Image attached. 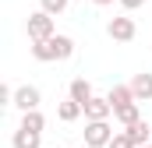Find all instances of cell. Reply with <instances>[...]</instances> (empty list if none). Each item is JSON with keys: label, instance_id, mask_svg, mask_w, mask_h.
I'll return each instance as SVG.
<instances>
[{"label": "cell", "instance_id": "cell-16", "mask_svg": "<svg viewBox=\"0 0 152 148\" xmlns=\"http://www.w3.org/2000/svg\"><path fill=\"white\" fill-rule=\"evenodd\" d=\"M106 148H138V145L131 141V134H127V131H117L113 138H110V145H106Z\"/></svg>", "mask_w": 152, "mask_h": 148}, {"label": "cell", "instance_id": "cell-10", "mask_svg": "<svg viewBox=\"0 0 152 148\" xmlns=\"http://www.w3.org/2000/svg\"><path fill=\"white\" fill-rule=\"evenodd\" d=\"M124 131L131 134V141H134L138 148H142V145H149V141H152V127L145 123V116H142V120H134V123H127Z\"/></svg>", "mask_w": 152, "mask_h": 148}, {"label": "cell", "instance_id": "cell-2", "mask_svg": "<svg viewBox=\"0 0 152 148\" xmlns=\"http://www.w3.org/2000/svg\"><path fill=\"white\" fill-rule=\"evenodd\" d=\"M25 32H28V42H42V39L57 36V25H53V14H46V11L39 7L36 14H28V21H25Z\"/></svg>", "mask_w": 152, "mask_h": 148}, {"label": "cell", "instance_id": "cell-13", "mask_svg": "<svg viewBox=\"0 0 152 148\" xmlns=\"http://www.w3.org/2000/svg\"><path fill=\"white\" fill-rule=\"evenodd\" d=\"M18 127H28V131H39V134H42V131H46V116L39 110H28V113H21V123H18Z\"/></svg>", "mask_w": 152, "mask_h": 148}, {"label": "cell", "instance_id": "cell-3", "mask_svg": "<svg viewBox=\"0 0 152 148\" xmlns=\"http://www.w3.org/2000/svg\"><path fill=\"white\" fill-rule=\"evenodd\" d=\"M113 138L110 120H85V145L88 148H106Z\"/></svg>", "mask_w": 152, "mask_h": 148}, {"label": "cell", "instance_id": "cell-18", "mask_svg": "<svg viewBox=\"0 0 152 148\" xmlns=\"http://www.w3.org/2000/svg\"><path fill=\"white\" fill-rule=\"evenodd\" d=\"M92 4H96V7H106V4H113V0H92Z\"/></svg>", "mask_w": 152, "mask_h": 148}, {"label": "cell", "instance_id": "cell-12", "mask_svg": "<svg viewBox=\"0 0 152 148\" xmlns=\"http://www.w3.org/2000/svg\"><path fill=\"white\" fill-rule=\"evenodd\" d=\"M67 95H71V99H78V102L85 106V102H88L96 92H92V85H88L85 78H75V81H71V88H67Z\"/></svg>", "mask_w": 152, "mask_h": 148}, {"label": "cell", "instance_id": "cell-17", "mask_svg": "<svg viewBox=\"0 0 152 148\" xmlns=\"http://www.w3.org/2000/svg\"><path fill=\"white\" fill-rule=\"evenodd\" d=\"M124 11H138V7H145V0H117Z\"/></svg>", "mask_w": 152, "mask_h": 148}, {"label": "cell", "instance_id": "cell-15", "mask_svg": "<svg viewBox=\"0 0 152 148\" xmlns=\"http://www.w3.org/2000/svg\"><path fill=\"white\" fill-rule=\"evenodd\" d=\"M67 4H71V0H39V7H42L46 14H53V18H57V14H64V11H67Z\"/></svg>", "mask_w": 152, "mask_h": 148}, {"label": "cell", "instance_id": "cell-7", "mask_svg": "<svg viewBox=\"0 0 152 148\" xmlns=\"http://www.w3.org/2000/svg\"><path fill=\"white\" fill-rule=\"evenodd\" d=\"M127 85H131V92H134V99H138V102H149V99H152V74H149V71L134 74Z\"/></svg>", "mask_w": 152, "mask_h": 148}, {"label": "cell", "instance_id": "cell-1", "mask_svg": "<svg viewBox=\"0 0 152 148\" xmlns=\"http://www.w3.org/2000/svg\"><path fill=\"white\" fill-rule=\"evenodd\" d=\"M32 57L39 64H50V60H71L75 57V39L71 36H50L42 42H32Z\"/></svg>", "mask_w": 152, "mask_h": 148}, {"label": "cell", "instance_id": "cell-4", "mask_svg": "<svg viewBox=\"0 0 152 148\" xmlns=\"http://www.w3.org/2000/svg\"><path fill=\"white\" fill-rule=\"evenodd\" d=\"M106 36L113 39V42H131V39L138 36V25H134V18H127V14H117L106 21Z\"/></svg>", "mask_w": 152, "mask_h": 148}, {"label": "cell", "instance_id": "cell-11", "mask_svg": "<svg viewBox=\"0 0 152 148\" xmlns=\"http://www.w3.org/2000/svg\"><path fill=\"white\" fill-rule=\"evenodd\" d=\"M106 99L113 102V110H120V106H127V102H138V99H134V92H131V85H113Z\"/></svg>", "mask_w": 152, "mask_h": 148}, {"label": "cell", "instance_id": "cell-5", "mask_svg": "<svg viewBox=\"0 0 152 148\" xmlns=\"http://www.w3.org/2000/svg\"><path fill=\"white\" fill-rule=\"evenodd\" d=\"M39 102H42V95H39L36 85H18V88H14V99H11L14 110L28 113V110H39Z\"/></svg>", "mask_w": 152, "mask_h": 148}, {"label": "cell", "instance_id": "cell-14", "mask_svg": "<svg viewBox=\"0 0 152 148\" xmlns=\"http://www.w3.org/2000/svg\"><path fill=\"white\" fill-rule=\"evenodd\" d=\"M113 116L127 127V123H134V120H142V110H138V102H127V106H120V110H113Z\"/></svg>", "mask_w": 152, "mask_h": 148}, {"label": "cell", "instance_id": "cell-6", "mask_svg": "<svg viewBox=\"0 0 152 148\" xmlns=\"http://www.w3.org/2000/svg\"><path fill=\"white\" fill-rule=\"evenodd\" d=\"M85 120H110V113H113V102L106 99V95H92L85 106Z\"/></svg>", "mask_w": 152, "mask_h": 148}, {"label": "cell", "instance_id": "cell-19", "mask_svg": "<svg viewBox=\"0 0 152 148\" xmlns=\"http://www.w3.org/2000/svg\"><path fill=\"white\" fill-rule=\"evenodd\" d=\"M142 148H152V141H149V145H142Z\"/></svg>", "mask_w": 152, "mask_h": 148}, {"label": "cell", "instance_id": "cell-9", "mask_svg": "<svg viewBox=\"0 0 152 148\" xmlns=\"http://www.w3.org/2000/svg\"><path fill=\"white\" fill-rule=\"evenodd\" d=\"M78 116H85V110H81V102H78V99H71V95H67V99L57 106V120H64V123H75Z\"/></svg>", "mask_w": 152, "mask_h": 148}, {"label": "cell", "instance_id": "cell-8", "mask_svg": "<svg viewBox=\"0 0 152 148\" xmlns=\"http://www.w3.org/2000/svg\"><path fill=\"white\" fill-rule=\"evenodd\" d=\"M39 145H42V134L28 131V127H18L14 138H11V148H39Z\"/></svg>", "mask_w": 152, "mask_h": 148}]
</instances>
